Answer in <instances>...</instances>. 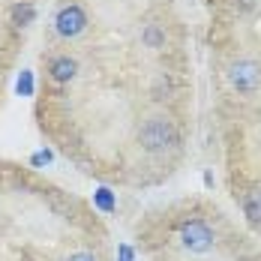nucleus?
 <instances>
[{
    "instance_id": "1",
    "label": "nucleus",
    "mask_w": 261,
    "mask_h": 261,
    "mask_svg": "<svg viewBox=\"0 0 261 261\" xmlns=\"http://www.w3.org/2000/svg\"><path fill=\"white\" fill-rule=\"evenodd\" d=\"M138 141L147 153H162V150L177 144V129L168 117H150L138 132Z\"/></svg>"
},
{
    "instance_id": "2",
    "label": "nucleus",
    "mask_w": 261,
    "mask_h": 261,
    "mask_svg": "<svg viewBox=\"0 0 261 261\" xmlns=\"http://www.w3.org/2000/svg\"><path fill=\"white\" fill-rule=\"evenodd\" d=\"M228 81L240 93H252L261 87V63L255 60H237L228 66Z\"/></svg>"
},
{
    "instance_id": "3",
    "label": "nucleus",
    "mask_w": 261,
    "mask_h": 261,
    "mask_svg": "<svg viewBox=\"0 0 261 261\" xmlns=\"http://www.w3.org/2000/svg\"><path fill=\"white\" fill-rule=\"evenodd\" d=\"M180 243L189 252H207L213 246V231H210L207 222L201 219H189L180 225Z\"/></svg>"
},
{
    "instance_id": "4",
    "label": "nucleus",
    "mask_w": 261,
    "mask_h": 261,
    "mask_svg": "<svg viewBox=\"0 0 261 261\" xmlns=\"http://www.w3.org/2000/svg\"><path fill=\"white\" fill-rule=\"evenodd\" d=\"M54 27H57V33H60V36L72 39V36H79L81 30L87 27V15H84V9H81L79 3H69V6H63V9L57 12Z\"/></svg>"
},
{
    "instance_id": "5",
    "label": "nucleus",
    "mask_w": 261,
    "mask_h": 261,
    "mask_svg": "<svg viewBox=\"0 0 261 261\" xmlns=\"http://www.w3.org/2000/svg\"><path fill=\"white\" fill-rule=\"evenodd\" d=\"M48 72H51V79L57 81V84H69V81L75 79V72H79V63L63 54V57H54L51 60V69H48Z\"/></svg>"
},
{
    "instance_id": "6",
    "label": "nucleus",
    "mask_w": 261,
    "mask_h": 261,
    "mask_svg": "<svg viewBox=\"0 0 261 261\" xmlns=\"http://www.w3.org/2000/svg\"><path fill=\"white\" fill-rule=\"evenodd\" d=\"M33 18H36V6H33V3L24 0V3H15V6H12V24L15 27H27Z\"/></svg>"
},
{
    "instance_id": "7",
    "label": "nucleus",
    "mask_w": 261,
    "mask_h": 261,
    "mask_svg": "<svg viewBox=\"0 0 261 261\" xmlns=\"http://www.w3.org/2000/svg\"><path fill=\"white\" fill-rule=\"evenodd\" d=\"M93 204L102 210V213H114L117 210V201H114V192L108 189V186H99L96 192H93Z\"/></svg>"
},
{
    "instance_id": "8",
    "label": "nucleus",
    "mask_w": 261,
    "mask_h": 261,
    "mask_svg": "<svg viewBox=\"0 0 261 261\" xmlns=\"http://www.w3.org/2000/svg\"><path fill=\"white\" fill-rule=\"evenodd\" d=\"M243 210H246V216H249L252 225H261V192H249L243 198Z\"/></svg>"
},
{
    "instance_id": "9",
    "label": "nucleus",
    "mask_w": 261,
    "mask_h": 261,
    "mask_svg": "<svg viewBox=\"0 0 261 261\" xmlns=\"http://www.w3.org/2000/svg\"><path fill=\"white\" fill-rule=\"evenodd\" d=\"M15 90H18V96H30L33 93V72H21L15 81Z\"/></svg>"
},
{
    "instance_id": "10",
    "label": "nucleus",
    "mask_w": 261,
    "mask_h": 261,
    "mask_svg": "<svg viewBox=\"0 0 261 261\" xmlns=\"http://www.w3.org/2000/svg\"><path fill=\"white\" fill-rule=\"evenodd\" d=\"M144 42L150 45V48H156V45H162V33H159V27H147V33H144Z\"/></svg>"
},
{
    "instance_id": "11",
    "label": "nucleus",
    "mask_w": 261,
    "mask_h": 261,
    "mask_svg": "<svg viewBox=\"0 0 261 261\" xmlns=\"http://www.w3.org/2000/svg\"><path fill=\"white\" fill-rule=\"evenodd\" d=\"M51 159H54L51 150H39V153H33V156H30V162H33V165H45V162H51Z\"/></svg>"
},
{
    "instance_id": "12",
    "label": "nucleus",
    "mask_w": 261,
    "mask_h": 261,
    "mask_svg": "<svg viewBox=\"0 0 261 261\" xmlns=\"http://www.w3.org/2000/svg\"><path fill=\"white\" fill-rule=\"evenodd\" d=\"M66 261H99L93 252H75V255H69Z\"/></svg>"
},
{
    "instance_id": "13",
    "label": "nucleus",
    "mask_w": 261,
    "mask_h": 261,
    "mask_svg": "<svg viewBox=\"0 0 261 261\" xmlns=\"http://www.w3.org/2000/svg\"><path fill=\"white\" fill-rule=\"evenodd\" d=\"M132 258H135L132 246H126V243H123V246H120V261H132Z\"/></svg>"
}]
</instances>
